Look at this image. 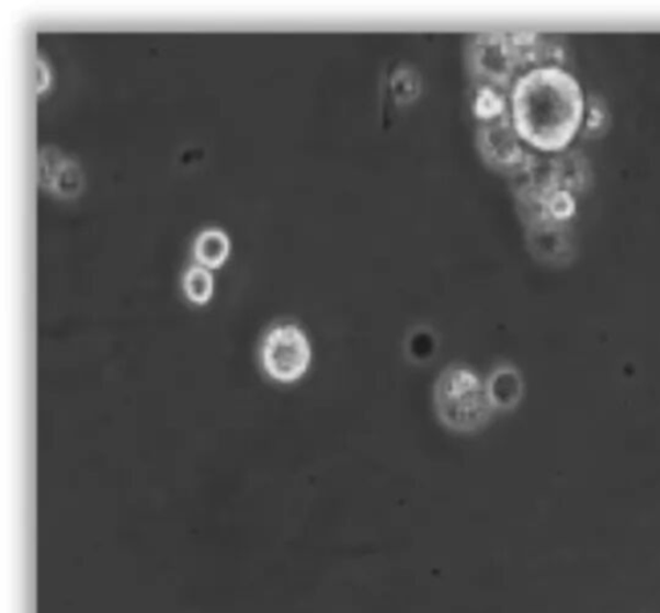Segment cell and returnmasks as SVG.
<instances>
[{
  "instance_id": "obj_3",
  "label": "cell",
  "mask_w": 660,
  "mask_h": 613,
  "mask_svg": "<svg viewBox=\"0 0 660 613\" xmlns=\"http://www.w3.org/2000/svg\"><path fill=\"white\" fill-rule=\"evenodd\" d=\"M261 359L271 379L284 384L295 383L309 372L311 343L297 325H278L270 330L263 341Z\"/></svg>"
},
{
  "instance_id": "obj_10",
  "label": "cell",
  "mask_w": 660,
  "mask_h": 613,
  "mask_svg": "<svg viewBox=\"0 0 660 613\" xmlns=\"http://www.w3.org/2000/svg\"><path fill=\"white\" fill-rule=\"evenodd\" d=\"M66 159L55 149H46L41 154L39 160V180L44 188L50 189L58 171Z\"/></svg>"
},
{
  "instance_id": "obj_9",
  "label": "cell",
  "mask_w": 660,
  "mask_h": 613,
  "mask_svg": "<svg viewBox=\"0 0 660 613\" xmlns=\"http://www.w3.org/2000/svg\"><path fill=\"white\" fill-rule=\"evenodd\" d=\"M437 345L434 331L429 328H417L407 339V353L410 360L423 364L435 356Z\"/></svg>"
},
{
  "instance_id": "obj_1",
  "label": "cell",
  "mask_w": 660,
  "mask_h": 613,
  "mask_svg": "<svg viewBox=\"0 0 660 613\" xmlns=\"http://www.w3.org/2000/svg\"><path fill=\"white\" fill-rule=\"evenodd\" d=\"M504 93L505 120L533 151H564L584 122L582 87L557 64L522 61Z\"/></svg>"
},
{
  "instance_id": "obj_4",
  "label": "cell",
  "mask_w": 660,
  "mask_h": 613,
  "mask_svg": "<svg viewBox=\"0 0 660 613\" xmlns=\"http://www.w3.org/2000/svg\"><path fill=\"white\" fill-rule=\"evenodd\" d=\"M480 146L483 155L500 167H515L525 157V147L519 141L505 116L481 123Z\"/></svg>"
},
{
  "instance_id": "obj_5",
  "label": "cell",
  "mask_w": 660,
  "mask_h": 613,
  "mask_svg": "<svg viewBox=\"0 0 660 613\" xmlns=\"http://www.w3.org/2000/svg\"><path fill=\"white\" fill-rule=\"evenodd\" d=\"M486 389L494 411H512L522 404L525 395L524 376L516 366H497L486 379Z\"/></svg>"
},
{
  "instance_id": "obj_2",
  "label": "cell",
  "mask_w": 660,
  "mask_h": 613,
  "mask_svg": "<svg viewBox=\"0 0 660 613\" xmlns=\"http://www.w3.org/2000/svg\"><path fill=\"white\" fill-rule=\"evenodd\" d=\"M436 417L454 433H476L496 412L489 402L486 381L466 365H451L439 374L434 386Z\"/></svg>"
},
{
  "instance_id": "obj_11",
  "label": "cell",
  "mask_w": 660,
  "mask_h": 613,
  "mask_svg": "<svg viewBox=\"0 0 660 613\" xmlns=\"http://www.w3.org/2000/svg\"><path fill=\"white\" fill-rule=\"evenodd\" d=\"M49 83L48 68L43 61L38 60V63H36V91L39 93L46 91Z\"/></svg>"
},
{
  "instance_id": "obj_6",
  "label": "cell",
  "mask_w": 660,
  "mask_h": 613,
  "mask_svg": "<svg viewBox=\"0 0 660 613\" xmlns=\"http://www.w3.org/2000/svg\"><path fill=\"white\" fill-rule=\"evenodd\" d=\"M230 253V240L221 230H207L197 236L194 246L195 260L203 268L217 270Z\"/></svg>"
},
{
  "instance_id": "obj_7",
  "label": "cell",
  "mask_w": 660,
  "mask_h": 613,
  "mask_svg": "<svg viewBox=\"0 0 660 613\" xmlns=\"http://www.w3.org/2000/svg\"><path fill=\"white\" fill-rule=\"evenodd\" d=\"M215 282L212 273L201 265H194L183 277V292L190 302L196 306H204L214 295Z\"/></svg>"
},
{
  "instance_id": "obj_8",
  "label": "cell",
  "mask_w": 660,
  "mask_h": 613,
  "mask_svg": "<svg viewBox=\"0 0 660 613\" xmlns=\"http://www.w3.org/2000/svg\"><path fill=\"white\" fill-rule=\"evenodd\" d=\"M83 184L82 169L76 161L66 159L49 190L61 197H76L82 191Z\"/></svg>"
}]
</instances>
